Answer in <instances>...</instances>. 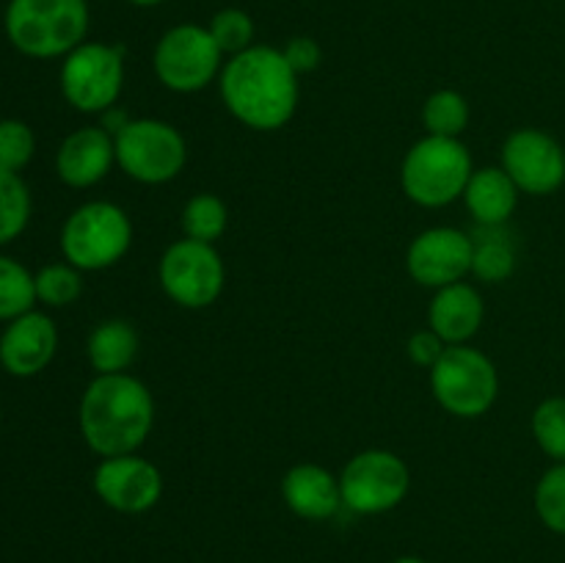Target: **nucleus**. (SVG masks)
I'll list each match as a JSON object with an SVG mask.
<instances>
[{
	"mask_svg": "<svg viewBox=\"0 0 565 563\" xmlns=\"http://www.w3.org/2000/svg\"><path fill=\"white\" fill-rule=\"evenodd\" d=\"M152 66L158 81L169 92L193 94L207 88L224 70V53L215 39L210 36L207 25H182L169 28L154 44Z\"/></svg>",
	"mask_w": 565,
	"mask_h": 563,
	"instance_id": "1a4fd4ad",
	"label": "nucleus"
},
{
	"mask_svg": "<svg viewBox=\"0 0 565 563\" xmlns=\"http://www.w3.org/2000/svg\"><path fill=\"white\" fill-rule=\"evenodd\" d=\"M210 36L215 39L224 55H237L243 50L254 47V20L243 9H221L215 11L207 25Z\"/></svg>",
	"mask_w": 565,
	"mask_h": 563,
	"instance_id": "c85d7f7f",
	"label": "nucleus"
},
{
	"mask_svg": "<svg viewBox=\"0 0 565 563\" xmlns=\"http://www.w3.org/2000/svg\"><path fill=\"white\" fill-rule=\"evenodd\" d=\"M423 125L428 136L458 138L469 125V103L456 88H439L423 105Z\"/></svg>",
	"mask_w": 565,
	"mask_h": 563,
	"instance_id": "412c9836",
	"label": "nucleus"
},
{
	"mask_svg": "<svg viewBox=\"0 0 565 563\" xmlns=\"http://www.w3.org/2000/svg\"><path fill=\"white\" fill-rule=\"evenodd\" d=\"M486 318L483 296L469 282L439 287L430 298L428 329H434L447 346H467L480 331Z\"/></svg>",
	"mask_w": 565,
	"mask_h": 563,
	"instance_id": "f3484780",
	"label": "nucleus"
},
{
	"mask_svg": "<svg viewBox=\"0 0 565 563\" xmlns=\"http://www.w3.org/2000/svg\"><path fill=\"white\" fill-rule=\"evenodd\" d=\"M36 304V279L17 259L0 254V320H14Z\"/></svg>",
	"mask_w": 565,
	"mask_h": 563,
	"instance_id": "b1692460",
	"label": "nucleus"
},
{
	"mask_svg": "<svg viewBox=\"0 0 565 563\" xmlns=\"http://www.w3.org/2000/svg\"><path fill=\"white\" fill-rule=\"evenodd\" d=\"M116 166L141 185L171 182L188 163V144L163 119H130L114 132Z\"/></svg>",
	"mask_w": 565,
	"mask_h": 563,
	"instance_id": "0eeeda50",
	"label": "nucleus"
},
{
	"mask_svg": "<svg viewBox=\"0 0 565 563\" xmlns=\"http://www.w3.org/2000/svg\"><path fill=\"white\" fill-rule=\"evenodd\" d=\"M472 171V155L461 138L425 136L403 158L401 185L419 208H447L463 199Z\"/></svg>",
	"mask_w": 565,
	"mask_h": 563,
	"instance_id": "20e7f679",
	"label": "nucleus"
},
{
	"mask_svg": "<svg viewBox=\"0 0 565 563\" xmlns=\"http://www.w3.org/2000/svg\"><path fill=\"white\" fill-rule=\"evenodd\" d=\"M535 513L552 533L565 535V461L552 464L535 484Z\"/></svg>",
	"mask_w": 565,
	"mask_h": 563,
	"instance_id": "bb28decb",
	"label": "nucleus"
},
{
	"mask_svg": "<svg viewBox=\"0 0 565 563\" xmlns=\"http://www.w3.org/2000/svg\"><path fill=\"white\" fill-rule=\"evenodd\" d=\"M132 246L130 215L114 202H86L61 226V252L77 270H105Z\"/></svg>",
	"mask_w": 565,
	"mask_h": 563,
	"instance_id": "39448f33",
	"label": "nucleus"
},
{
	"mask_svg": "<svg viewBox=\"0 0 565 563\" xmlns=\"http://www.w3.org/2000/svg\"><path fill=\"white\" fill-rule=\"evenodd\" d=\"M86 357L97 375L127 373V368L138 357V331L132 329V323H127L121 318L103 320L88 334Z\"/></svg>",
	"mask_w": 565,
	"mask_h": 563,
	"instance_id": "aec40b11",
	"label": "nucleus"
},
{
	"mask_svg": "<svg viewBox=\"0 0 565 563\" xmlns=\"http://www.w3.org/2000/svg\"><path fill=\"white\" fill-rule=\"evenodd\" d=\"M83 442L103 458L138 453L154 425V401L141 379L130 373L97 375L77 408Z\"/></svg>",
	"mask_w": 565,
	"mask_h": 563,
	"instance_id": "f03ea898",
	"label": "nucleus"
},
{
	"mask_svg": "<svg viewBox=\"0 0 565 563\" xmlns=\"http://www.w3.org/2000/svg\"><path fill=\"white\" fill-rule=\"evenodd\" d=\"M55 351H58V329L50 315L36 309L9 320L0 334V364L17 379L42 373L53 362Z\"/></svg>",
	"mask_w": 565,
	"mask_h": 563,
	"instance_id": "2eb2a0df",
	"label": "nucleus"
},
{
	"mask_svg": "<svg viewBox=\"0 0 565 563\" xmlns=\"http://www.w3.org/2000/svg\"><path fill=\"white\" fill-rule=\"evenodd\" d=\"M31 221V191L17 171L0 169V246L25 232Z\"/></svg>",
	"mask_w": 565,
	"mask_h": 563,
	"instance_id": "5701e85b",
	"label": "nucleus"
},
{
	"mask_svg": "<svg viewBox=\"0 0 565 563\" xmlns=\"http://www.w3.org/2000/svg\"><path fill=\"white\" fill-rule=\"evenodd\" d=\"M94 491L116 513H147L163 497V475L138 453L103 458L94 469Z\"/></svg>",
	"mask_w": 565,
	"mask_h": 563,
	"instance_id": "4468645a",
	"label": "nucleus"
},
{
	"mask_svg": "<svg viewBox=\"0 0 565 563\" xmlns=\"http://www.w3.org/2000/svg\"><path fill=\"white\" fill-rule=\"evenodd\" d=\"M445 348H447V342L441 340L434 329H423V331H414V334L408 337L406 351H408V359H412L414 364L430 370L436 362H439V357L445 353Z\"/></svg>",
	"mask_w": 565,
	"mask_h": 563,
	"instance_id": "2f4dec72",
	"label": "nucleus"
},
{
	"mask_svg": "<svg viewBox=\"0 0 565 563\" xmlns=\"http://www.w3.org/2000/svg\"><path fill=\"white\" fill-rule=\"evenodd\" d=\"M428 373L436 403L452 417H483L500 395L494 362L472 346H447Z\"/></svg>",
	"mask_w": 565,
	"mask_h": 563,
	"instance_id": "423d86ee",
	"label": "nucleus"
},
{
	"mask_svg": "<svg viewBox=\"0 0 565 563\" xmlns=\"http://www.w3.org/2000/svg\"><path fill=\"white\" fill-rule=\"evenodd\" d=\"M408 489H412L408 464L397 453L381 447L356 453L340 472L342 506L359 517H379L392 511L406 500Z\"/></svg>",
	"mask_w": 565,
	"mask_h": 563,
	"instance_id": "9d476101",
	"label": "nucleus"
},
{
	"mask_svg": "<svg viewBox=\"0 0 565 563\" xmlns=\"http://www.w3.org/2000/svg\"><path fill=\"white\" fill-rule=\"evenodd\" d=\"M392 563H428V561H425V557H417V555H403Z\"/></svg>",
	"mask_w": 565,
	"mask_h": 563,
	"instance_id": "72a5a7b5",
	"label": "nucleus"
},
{
	"mask_svg": "<svg viewBox=\"0 0 565 563\" xmlns=\"http://www.w3.org/2000/svg\"><path fill=\"white\" fill-rule=\"evenodd\" d=\"M83 270H77L70 263H53L44 265L39 274H33L36 279V301H42L44 307H70L81 298L83 293Z\"/></svg>",
	"mask_w": 565,
	"mask_h": 563,
	"instance_id": "a878e982",
	"label": "nucleus"
},
{
	"mask_svg": "<svg viewBox=\"0 0 565 563\" xmlns=\"http://www.w3.org/2000/svg\"><path fill=\"white\" fill-rule=\"evenodd\" d=\"M502 169L530 196H550L565 185V149L535 127L513 130L502 144Z\"/></svg>",
	"mask_w": 565,
	"mask_h": 563,
	"instance_id": "f8f14e48",
	"label": "nucleus"
},
{
	"mask_svg": "<svg viewBox=\"0 0 565 563\" xmlns=\"http://www.w3.org/2000/svg\"><path fill=\"white\" fill-rule=\"evenodd\" d=\"M281 53H285L287 64L292 66V72H296L298 77L315 72L320 66V61H323V47H320L318 39L312 36H292L290 42L281 47Z\"/></svg>",
	"mask_w": 565,
	"mask_h": 563,
	"instance_id": "7c9ffc66",
	"label": "nucleus"
},
{
	"mask_svg": "<svg viewBox=\"0 0 565 563\" xmlns=\"http://www.w3.org/2000/svg\"><path fill=\"white\" fill-rule=\"evenodd\" d=\"M513 270H516V252H513L511 241L494 232L475 243L472 274L480 282H505L511 279Z\"/></svg>",
	"mask_w": 565,
	"mask_h": 563,
	"instance_id": "cd10ccee",
	"label": "nucleus"
},
{
	"mask_svg": "<svg viewBox=\"0 0 565 563\" xmlns=\"http://www.w3.org/2000/svg\"><path fill=\"white\" fill-rule=\"evenodd\" d=\"M6 36L28 59H61L86 42V0H11Z\"/></svg>",
	"mask_w": 565,
	"mask_h": 563,
	"instance_id": "7ed1b4c3",
	"label": "nucleus"
},
{
	"mask_svg": "<svg viewBox=\"0 0 565 563\" xmlns=\"http://www.w3.org/2000/svg\"><path fill=\"white\" fill-rule=\"evenodd\" d=\"M281 497L296 517L326 522L342 508L340 478L320 464H296L281 478Z\"/></svg>",
	"mask_w": 565,
	"mask_h": 563,
	"instance_id": "a211bd4d",
	"label": "nucleus"
},
{
	"mask_svg": "<svg viewBox=\"0 0 565 563\" xmlns=\"http://www.w3.org/2000/svg\"><path fill=\"white\" fill-rule=\"evenodd\" d=\"M125 88V50L119 44L83 42L64 55L61 94L81 114H105Z\"/></svg>",
	"mask_w": 565,
	"mask_h": 563,
	"instance_id": "6e6552de",
	"label": "nucleus"
},
{
	"mask_svg": "<svg viewBox=\"0 0 565 563\" xmlns=\"http://www.w3.org/2000/svg\"><path fill=\"white\" fill-rule=\"evenodd\" d=\"M221 99L241 125L252 130H279L296 116L301 86L285 53L270 44H254L224 61L218 75Z\"/></svg>",
	"mask_w": 565,
	"mask_h": 563,
	"instance_id": "f257e3e1",
	"label": "nucleus"
},
{
	"mask_svg": "<svg viewBox=\"0 0 565 563\" xmlns=\"http://www.w3.org/2000/svg\"><path fill=\"white\" fill-rule=\"evenodd\" d=\"M36 152V136L20 119H0V169L20 174Z\"/></svg>",
	"mask_w": 565,
	"mask_h": 563,
	"instance_id": "c756f323",
	"label": "nucleus"
},
{
	"mask_svg": "<svg viewBox=\"0 0 565 563\" xmlns=\"http://www.w3.org/2000/svg\"><path fill=\"white\" fill-rule=\"evenodd\" d=\"M519 193L522 191L502 166H486V169H475L469 177L463 204L483 230H500L516 213Z\"/></svg>",
	"mask_w": 565,
	"mask_h": 563,
	"instance_id": "6ab92c4d",
	"label": "nucleus"
},
{
	"mask_svg": "<svg viewBox=\"0 0 565 563\" xmlns=\"http://www.w3.org/2000/svg\"><path fill=\"white\" fill-rule=\"evenodd\" d=\"M180 224L185 237H191V241L215 243L226 232L230 213H226V204L215 193H196L182 208Z\"/></svg>",
	"mask_w": 565,
	"mask_h": 563,
	"instance_id": "4be33fe9",
	"label": "nucleus"
},
{
	"mask_svg": "<svg viewBox=\"0 0 565 563\" xmlns=\"http://www.w3.org/2000/svg\"><path fill=\"white\" fill-rule=\"evenodd\" d=\"M116 163L114 136L99 127H81L61 141L55 152V171L70 188H92L108 177Z\"/></svg>",
	"mask_w": 565,
	"mask_h": 563,
	"instance_id": "dca6fc26",
	"label": "nucleus"
},
{
	"mask_svg": "<svg viewBox=\"0 0 565 563\" xmlns=\"http://www.w3.org/2000/svg\"><path fill=\"white\" fill-rule=\"evenodd\" d=\"M127 3L141 6V9H149V6H160V3H166V0H127Z\"/></svg>",
	"mask_w": 565,
	"mask_h": 563,
	"instance_id": "473e14b6",
	"label": "nucleus"
},
{
	"mask_svg": "<svg viewBox=\"0 0 565 563\" xmlns=\"http://www.w3.org/2000/svg\"><path fill=\"white\" fill-rule=\"evenodd\" d=\"M535 442L555 464L565 461V397L552 395L535 406L530 419Z\"/></svg>",
	"mask_w": 565,
	"mask_h": 563,
	"instance_id": "393cba45",
	"label": "nucleus"
},
{
	"mask_svg": "<svg viewBox=\"0 0 565 563\" xmlns=\"http://www.w3.org/2000/svg\"><path fill=\"white\" fill-rule=\"evenodd\" d=\"M158 279L174 304L185 309H204L218 301L224 293V259L215 252V243L182 237L171 243L160 257Z\"/></svg>",
	"mask_w": 565,
	"mask_h": 563,
	"instance_id": "9b49d317",
	"label": "nucleus"
},
{
	"mask_svg": "<svg viewBox=\"0 0 565 563\" xmlns=\"http://www.w3.org/2000/svg\"><path fill=\"white\" fill-rule=\"evenodd\" d=\"M475 241L456 226H430L419 232L406 252V268L414 282L423 287H439L463 282L472 274Z\"/></svg>",
	"mask_w": 565,
	"mask_h": 563,
	"instance_id": "ddd939ff",
	"label": "nucleus"
}]
</instances>
